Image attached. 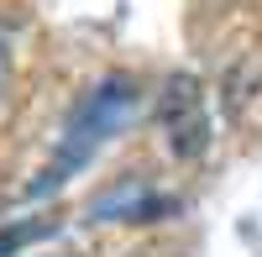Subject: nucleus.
Here are the masks:
<instances>
[{
  "label": "nucleus",
  "mask_w": 262,
  "mask_h": 257,
  "mask_svg": "<svg viewBox=\"0 0 262 257\" xmlns=\"http://www.w3.org/2000/svg\"><path fill=\"white\" fill-rule=\"evenodd\" d=\"M137 105H142V90H137V79H131V74H105V79H95L90 90H84V100L74 105L69 126H63V137H58V147H53V163L32 179L27 200L63 189V184H69L79 168H84V163H90L100 147L131 121V111H137Z\"/></svg>",
  "instance_id": "f257e3e1"
},
{
  "label": "nucleus",
  "mask_w": 262,
  "mask_h": 257,
  "mask_svg": "<svg viewBox=\"0 0 262 257\" xmlns=\"http://www.w3.org/2000/svg\"><path fill=\"white\" fill-rule=\"evenodd\" d=\"M152 121H158V137H163V153L173 163H200L210 153V137H215V121H210V95L194 74H168L158 105H152Z\"/></svg>",
  "instance_id": "f03ea898"
},
{
  "label": "nucleus",
  "mask_w": 262,
  "mask_h": 257,
  "mask_svg": "<svg viewBox=\"0 0 262 257\" xmlns=\"http://www.w3.org/2000/svg\"><path fill=\"white\" fill-rule=\"evenodd\" d=\"M11 90H16V37L11 27H0V111L11 105Z\"/></svg>",
  "instance_id": "7ed1b4c3"
}]
</instances>
